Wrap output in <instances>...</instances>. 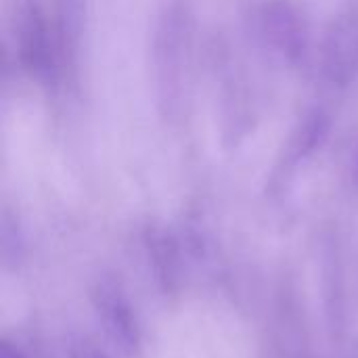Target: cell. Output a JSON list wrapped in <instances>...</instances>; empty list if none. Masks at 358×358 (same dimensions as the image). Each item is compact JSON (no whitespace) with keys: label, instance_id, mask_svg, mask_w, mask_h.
I'll list each match as a JSON object with an SVG mask.
<instances>
[{"label":"cell","instance_id":"2","mask_svg":"<svg viewBox=\"0 0 358 358\" xmlns=\"http://www.w3.org/2000/svg\"><path fill=\"white\" fill-rule=\"evenodd\" d=\"M15 57L21 71L44 88H59L71 61L59 25L34 0L15 15Z\"/></svg>","mask_w":358,"mask_h":358},{"label":"cell","instance_id":"3","mask_svg":"<svg viewBox=\"0 0 358 358\" xmlns=\"http://www.w3.org/2000/svg\"><path fill=\"white\" fill-rule=\"evenodd\" d=\"M260 48L279 65L300 67L313 50L308 17L294 0H262L252 15Z\"/></svg>","mask_w":358,"mask_h":358},{"label":"cell","instance_id":"4","mask_svg":"<svg viewBox=\"0 0 358 358\" xmlns=\"http://www.w3.org/2000/svg\"><path fill=\"white\" fill-rule=\"evenodd\" d=\"M319 71L331 90L358 82V13H342L327 25L319 44Z\"/></svg>","mask_w":358,"mask_h":358},{"label":"cell","instance_id":"6","mask_svg":"<svg viewBox=\"0 0 358 358\" xmlns=\"http://www.w3.org/2000/svg\"><path fill=\"white\" fill-rule=\"evenodd\" d=\"M357 162H358V159H357Z\"/></svg>","mask_w":358,"mask_h":358},{"label":"cell","instance_id":"1","mask_svg":"<svg viewBox=\"0 0 358 358\" xmlns=\"http://www.w3.org/2000/svg\"><path fill=\"white\" fill-rule=\"evenodd\" d=\"M195 31L197 21L189 0H166L153 17L149 65L155 107L166 122H178L187 113Z\"/></svg>","mask_w":358,"mask_h":358},{"label":"cell","instance_id":"5","mask_svg":"<svg viewBox=\"0 0 358 358\" xmlns=\"http://www.w3.org/2000/svg\"><path fill=\"white\" fill-rule=\"evenodd\" d=\"M331 128H334V120L331 113L323 107H315L310 111H306L298 126L292 130L289 136V147H287V157L289 162L298 164L310 155H315L317 151L323 149V145L329 141L331 136Z\"/></svg>","mask_w":358,"mask_h":358}]
</instances>
